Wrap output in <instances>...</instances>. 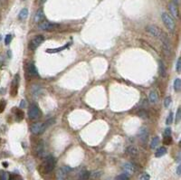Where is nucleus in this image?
Listing matches in <instances>:
<instances>
[{
    "label": "nucleus",
    "mask_w": 181,
    "mask_h": 180,
    "mask_svg": "<svg viewBox=\"0 0 181 180\" xmlns=\"http://www.w3.org/2000/svg\"><path fill=\"white\" fill-rule=\"evenodd\" d=\"M55 165H56L55 158L50 155V156H47L45 157V159L44 160V162H43V164L41 165V169H42L43 173L49 174L54 170V168L55 167Z\"/></svg>",
    "instance_id": "obj_1"
},
{
    "label": "nucleus",
    "mask_w": 181,
    "mask_h": 180,
    "mask_svg": "<svg viewBox=\"0 0 181 180\" xmlns=\"http://www.w3.org/2000/svg\"><path fill=\"white\" fill-rule=\"evenodd\" d=\"M41 111L40 108L38 107V105L35 103H32L29 107L28 110V117L32 120H38L41 117Z\"/></svg>",
    "instance_id": "obj_2"
},
{
    "label": "nucleus",
    "mask_w": 181,
    "mask_h": 180,
    "mask_svg": "<svg viewBox=\"0 0 181 180\" xmlns=\"http://www.w3.org/2000/svg\"><path fill=\"white\" fill-rule=\"evenodd\" d=\"M161 18H162V21H163L165 26H166L169 31H174L175 26H176L174 19H173L171 16H170L168 13H162Z\"/></svg>",
    "instance_id": "obj_3"
},
{
    "label": "nucleus",
    "mask_w": 181,
    "mask_h": 180,
    "mask_svg": "<svg viewBox=\"0 0 181 180\" xmlns=\"http://www.w3.org/2000/svg\"><path fill=\"white\" fill-rule=\"evenodd\" d=\"M45 41V37L43 35H36L35 36V38H33L29 43V45H28V48L31 50V51H35L40 45L43 42Z\"/></svg>",
    "instance_id": "obj_4"
},
{
    "label": "nucleus",
    "mask_w": 181,
    "mask_h": 180,
    "mask_svg": "<svg viewBox=\"0 0 181 180\" xmlns=\"http://www.w3.org/2000/svg\"><path fill=\"white\" fill-rule=\"evenodd\" d=\"M58 27H59L58 24L51 23V22H48V21H43V22L39 23L38 25V28L43 31H55Z\"/></svg>",
    "instance_id": "obj_5"
},
{
    "label": "nucleus",
    "mask_w": 181,
    "mask_h": 180,
    "mask_svg": "<svg viewBox=\"0 0 181 180\" xmlns=\"http://www.w3.org/2000/svg\"><path fill=\"white\" fill-rule=\"evenodd\" d=\"M146 30H147L148 33H150V34L151 35H153L154 37L161 38L162 35H164L163 32H162L160 29H159L158 26H152V25L148 26L147 28H146Z\"/></svg>",
    "instance_id": "obj_6"
},
{
    "label": "nucleus",
    "mask_w": 181,
    "mask_h": 180,
    "mask_svg": "<svg viewBox=\"0 0 181 180\" xmlns=\"http://www.w3.org/2000/svg\"><path fill=\"white\" fill-rule=\"evenodd\" d=\"M19 81H20V77L19 74H16L11 83V89H10V94L12 97L16 96V94L18 92V87H19Z\"/></svg>",
    "instance_id": "obj_7"
},
{
    "label": "nucleus",
    "mask_w": 181,
    "mask_h": 180,
    "mask_svg": "<svg viewBox=\"0 0 181 180\" xmlns=\"http://www.w3.org/2000/svg\"><path fill=\"white\" fill-rule=\"evenodd\" d=\"M45 130V128L44 126V123L37 122L31 126V132L34 135H40L42 133H44Z\"/></svg>",
    "instance_id": "obj_8"
},
{
    "label": "nucleus",
    "mask_w": 181,
    "mask_h": 180,
    "mask_svg": "<svg viewBox=\"0 0 181 180\" xmlns=\"http://www.w3.org/2000/svg\"><path fill=\"white\" fill-rule=\"evenodd\" d=\"M161 41H162V44H163V50L165 52V54L167 55H171V45H170V43L167 37V35L164 34L162 35V37L160 38Z\"/></svg>",
    "instance_id": "obj_9"
},
{
    "label": "nucleus",
    "mask_w": 181,
    "mask_h": 180,
    "mask_svg": "<svg viewBox=\"0 0 181 180\" xmlns=\"http://www.w3.org/2000/svg\"><path fill=\"white\" fill-rule=\"evenodd\" d=\"M71 171V168L69 167H62L56 174V179L57 180H65L67 174Z\"/></svg>",
    "instance_id": "obj_10"
},
{
    "label": "nucleus",
    "mask_w": 181,
    "mask_h": 180,
    "mask_svg": "<svg viewBox=\"0 0 181 180\" xmlns=\"http://www.w3.org/2000/svg\"><path fill=\"white\" fill-rule=\"evenodd\" d=\"M26 73L30 76V77H37L38 74V71L35 67V65L34 64L33 62H30L27 64L26 67Z\"/></svg>",
    "instance_id": "obj_11"
},
{
    "label": "nucleus",
    "mask_w": 181,
    "mask_h": 180,
    "mask_svg": "<svg viewBox=\"0 0 181 180\" xmlns=\"http://www.w3.org/2000/svg\"><path fill=\"white\" fill-rule=\"evenodd\" d=\"M135 165L133 163H126L124 166H123V170H124V173L128 174V175H131L135 172Z\"/></svg>",
    "instance_id": "obj_12"
},
{
    "label": "nucleus",
    "mask_w": 181,
    "mask_h": 180,
    "mask_svg": "<svg viewBox=\"0 0 181 180\" xmlns=\"http://www.w3.org/2000/svg\"><path fill=\"white\" fill-rule=\"evenodd\" d=\"M148 130L145 128V127H142V128H141V130L139 131V137H140L141 140L142 142H146L147 140H148Z\"/></svg>",
    "instance_id": "obj_13"
},
{
    "label": "nucleus",
    "mask_w": 181,
    "mask_h": 180,
    "mask_svg": "<svg viewBox=\"0 0 181 180\" xmlns=\"http://www.w3.org/2000/svg\"><path fill=\"white\" fill-rule=\"evenodd\" d=\"M127 153L131 157H135L139 155V150H138V149L135 146H130V147H128V149H127Z\"/></svg>",
    "instance_id": "obj_14"
},
{
    "label": "nucleus",
    "mask_w": 181,
    "mask_h": 180,
    "mask_svg": "<svg viewBox=\"0 0 181 180\" xmlns=\"http://www.w3.org/2000/svg\"><path fill=\"white\" fill-rule=\"evenodd\" d=\"M45 18V14L43 12L42 9H39L38 11L35 13V22L36 23H41L43 22V20Z\"/></svg>",
    "instance_id": "obj_15"
},
{
    "label": "nucleus",
    "mask_w": 181,
    "mask_h": 180,
    "mask_svg": "<svg viewBox=\"0 0 181 180\" xmlns=\"http://www.w3.org/2000/svg\"><path fill=\"white\" fill-rule=\"evenodd\" d=\"M70 44H67L65 45H63L62 47H59V48H54V49H47L46 50V52H48V54H56V52H59L61 51H63L65 49H66L67 47H69Z\"/></svg>",
    "instance_id": "obj_16"
},
{
    "label": "nucleus",
    "mask_w": 181,
    "mask_h": 180,
    "mask_svg": "<svg viewBox=\"0 0 181 180\" xmlns=\"http://www.w3.org/2000/svg\"><path fill=\"white\" fill-rule=\"evenodd\" d=\"M158 92L156 91H151L150 92V95H148V100H150V101L152 103H156L158 101Z\"/></svg>",
    "instance_id": "obj_17"
},
{
    "label": "nucleus",
    "mask_w": 181,
    "mask_h": 180,
    "mask_svg": "<svg viewBox=\"0 0 181 180\" xmlns=\"http://www.w3.org/2000/svg\"><path fill=\"white\" fill-rule=\"evenodd\" d=\"M169 10L170 12H171L172 16L176 18L178 17V11H177V6L174 4V3H171L169 4Z\"/></svg>",
    "instance_id": "obj_18"
},
{
    "label": "nucleus",
    "mask_w": 181,
    "mask_h": 180,
    "mask_svg": "<svg viewBox=\"0 0 181 180\" xmlns=\"http://www.w3.org/2000/svg\"><path fill=\"white\" fill-rule=\"evenodd\" d=\"M159 74H160L162 77H166L167 75V70H166V66L163 63L162 61L159 62Z\"/></svg>",
    "instance_id": "obj_19"
},
{
    "label": "nucleus",
    "mask_w": 181,
    "mask_h": 180,
    "mask_svg": "<svg viewBox=\"0 0 181 180\" xmlns=\"http://www.w3.org/2000/svg\"><path fill=\"white\" fill-rule=\"evenodd\" d=\"M27 16H28V9L27 8H23L20 11L19 15H18V18L20 20H25V19L27 18Z\"/></svg>",
    "instance_id": "obj_20"
},
{
    "label": "nucleus",
    "mask_w": 181,
    "mask_h": 180,
    "mask_svg": "<svg viewBox=\"0 0 181 180\" xmlns=\"http://www.w3.org/2000/svg\"><path fill=\"white\" fill-rule=\"evenodd\" d=\"M166 153H167V149H166V147H159V149L156 151L155 156H156L157 157H163L164 155H166Z\"/></svg>",
    "instance_id": "obj_21"
},
{
    "label": "nucleus",
    "mask_w": 181,
    "mask_h": 180,
    "mask_svg": "<svg viewBox=\"0 0 181 180\" xmlns=\"http://www.w3.org/2000/svg\"><path fill=\"white\" fill-rule=\"evenodd\" d=\"M24 119V111L22 110L16 109V120L17 121H20Z\"/></svg>",
    "instance_id": "obj_22"
},
{
    "label": "nucleus",
    "mask_w": 181,
    "mask_h": 180,
    "mask_svg": "<svg viewBox=\"0 0 181 180\" xmlns=\"http://www.w3.org/2000/svg\"><path fill=\"white\" fill-rule=\"evenodd\" d=\"M90 176H91L90 172H88L87 170H83L80 174V180H88Z\"/></svg>",
    "instance_id": "obj_23"
},
{
    "label": "nucleus",
    "mask_w": 181,
    "mask_h": 180,
    "mask_svg": "<svg viewBox=\"0 0 181 180\" xmlns=\"http://www.w3.org/2000/svg\"><path fill=\"white\" fill-rule=\"evenodd\" d=\"M181 88V81L180 79H176L174 81V90L176 91H179Z\"/></svg>",
    "instance_id": "obj_24"
},
{
    "label": "nucleus",
    "mask_w": 181,
    "mask_h": 180,
    "mask_svg": "<svg viewBox=\"0 0 181 180\" xmlns=\"http://www.w3.org/2000/svg\"><path fill=\"white\" fill-rule=\"evenodd\" d=\"M158 143H159V137H155L154 139L152 140V141H151L150 147H151L152 150L155 149V147H157V146L158 145Z\"/></svg>",
    "instance_id": "obj_25"
},
{
    "label": "nucleus",
    "mask_w": 181,
    "mask_h": 180,
    "mask_svg": "<svg viewBox=\"0 0 181 180\" xmlns=\"http://www.w3.org/2000/svg\"><path fill=\"white\" fill-rule=\"evenodd\" d=\"M36 154L38 156H42L43 154H44V145L43 144H40L37 146L36 147Z\"/></svg>",
    "instance_id": "obj_26"
},
{
    "label": "nucleus",
    "mask_w": 181,
    "mask_h": 180,
    "mask_svg": "<svg viewBox=\"0 0 181 180\" xmlns=\"http://www.w3.org/2000/svg\"><path fill=\"white\" fill-rule=\"evenodd\" d=\"M8 180H24V179L22 178V176H19V175L12 174V175H9Z\"/></svg>",
    "instance_id": "obj_27"
},
{
    "label": "nucleus",
    "mask_w": 181,
    "mask_h": 180,
    "mask_svg": "<svg viewBox=\"0 0 181 180\" xmlns=\"http://www.w3.org/2000/svg\"><path fill=\"white\" fill-rule=\"evenodd\" d=\"M9 174L6 171H0V180H8Z\"/></svg>",
    "instance_id": "obj_28"
},
{
    "label": "nucleus",
    "mask_w": 181,
    "mask_h": 180,
    "mask_svg": "<svg viewBox=\"0 0 181 180\" xmlns=\"http://www.w3.org/2000/svg\"><path fill=\"white\" fill-rule=\"evenodd\" d=\"M171 143H172V137H171V136L164 137V140H163V144L164 145H170Z\"/></svg>",
    "instance_id": "obj_29"
},
{
    "label": "nucleus",
    "mask_w": 181,
    "mask_h": 180,
    "mask_svg": "<svg viewBox=\"0 0 181 180\" xmlns=\"http://www.w3.org/2000/svg\"><path fill=\"white\" fill-rule=\"evenodd\" d=\"M117 179H118V180H130V176H129V175L126 174V173H122V174H121L118 176V178H117Z\"/></svg>",
    "instance_id": "obj_30"
},
{
    "label": "nucleus",
    "mask_w": 181,
    "mask_h": 180,
    "mask_svg": "<svg viewBox=\"0 0 181 180\" xmlns=\"http://www.w3.org/2000/svg\"><path fill=\"white\" fill-rule=\"evenodd\" d=\"M172 122H173V112H170L169 115H168V117L167 118L166 123H167V125H170Z\"/></svg>",
    "instance_id": "obj_31"
},
{
    "label": "nucleus",
    "mask_w": 181,
    "mask_h": 180,
    "mask_svg": "<svg viewBox=\"0 0 181 180\" xmlns=\"http://www.w3.org/2000/svg\"><path fill=\"white\" fill-rule=\"evenodd\" d=\"M150 176L148 175V173H142L140 176L139 180H150Z\"/></svg>",
    "instance_id": "obj_32"
},
{
    "label": "nucleus",
    "mask_w": 181,
    "mask_h": 180,
    "mask_svg": "<svg viewBox=\"0 0 181 180\" xmlns=\"http://www.w3.org/2000/svg\"><path fill=\"white\" fill-rule=\"evenodd\" d=\"M139 116H140V117H141V118H143V119H146V118L148 117V112L145 110H141V111H139Z\"/></svg>",
    "instance_id": "obj_33"
},
{
    "label": "nucleus",
    "mask_w": 181,
    "mask_h": 180,
    "mask_svg": "<svg viewBox=\"0 0 181 180\" xmlns=\"http://www.w3.org/2000/svg\"><path fill=\"white\" fill-rule=\"evenodd\" d=\"M6 106V101H0V113H2L5 111Z\"/></svg>",
    "instance_id": "obj_34"
},
{
    "label": "nucleus",
    "mask_w": 181,
    "mask_h": 180,
    "mask_svg": "<svg viewBox=\"0 0 181 180\" xmlns=\"http://www.w3.org/2000/svg\"><path fill=\"white\" fill-rule=\"evenodd\" d=\"M170 103H171V98L170 97H167L164 101V106L165 108H168L170 106Z\"/></svg>",
    "instance_id": "obj_35"
},
{
    "label": "nucleus",
    "mask_w": 181,
    "mask_h": 180,
    "mask_svg": "<svg viewBox=\"0 0 181 180\" xmlns=\"http://www.w3.org/2000/svg\"><path fill=\"white\" fill-rule=\"evenodd\" d=\"M12 35H7L6 36V38H5V44L6 45H8L10 43H11V41H12Z\"/></svg>",
    "instance_id": "obj_36"
},
{
    "label": "nucleus",
    "mask_w": 181,
    "mask_h": 180,
    "mask_svg": "<svg viewBox=\"0 0 181 180\" xmlns=\"http://www.w3.org/2000/svg\"><path fill=\"white\" fill-rule=\"evenodd\" d=\"M180 69H181V60H180V58L177 60V65H176V70H177V72L179 73L180 72Z\"/></svg>",
    "instance_id": "obj_37"
},
{
    "label": "nucleus",
    "mask_w": 181,
    "mask_h": 180,
    "mask_svg": "<svg viewBox=\"0 0 181 180\" xmlns=\"http://www.w3.org/2000/svg\"><path fill=\"white\" fill-rule=\"evenodd\" d=\"M164 136L165 137H169L171 136V129L170 128H167L164 131Z\"/></svg>",
    "instance_id": "obj_38"
},
{
    "label": "nucleus",
    "mask_w": 181,
    "mask_h": 180,
    "mask_svg": "<svg viewBox=\"0 0 181 180\" xmlns=\"http://www.w3.org/2000/svg\"><path fill=\"white\" fill-rule=\"evenodd\" d=\"M179 120H180V109L177 110V115H176V121L178 122Z\"/></svg>",
    "instance_id": "obj_39"
},
{
    "label": "nucleus",
    "mask_w": 181,
    "mask_h": 180,
    "mask_svg": "<svg viewBox=\"0 0 181 180\" xmlns=\"http://www.w3.org/2000/svg\"><path fill=\"white\" fill-rule=\"evenodd\" d=\"M20 107H21V108H25V107H26V101H21V103H20Z\"/></svg>",
    "instance_id": "obj_40"
},
{
    "label": "nucleus",
    "mask_w": 181,
    "mask_h": 180,
    "mask_svg": "<svg viewBox=\"0 0 181 180\" xmlns=\"http://www.w3.org/2000/svg\"><path fill=\"white\" fill-rule=\"evenodd\" d=\"M180 167H180V166H178V167H177V175H178V176H180Z\"/></svg>",
    "instance_id": "obj_41"
},
{
    "label": "nucleus",
    "mask_w": 181,
    "mask_h": 180,
    "mask_svg": "<svg viewBox=\"0 0 181 180\" xmlns=\"http://www.w3.org/2000/svg\"><path fill=\"white\" fill-rule=\"evenodd\" d=\"M92 176L93 177H97V176H100V173H93Z\"/></svg>",
    "instance_id": "obj_42"
},
{
    "label": "nucleus",
    "mask_w": 181,
    "mask_h": 180,
    "mask_svg": "<svg viewBox=\"0 0 181 180\" xmlns=\"http://www.w3.org/2000/svg\"><path fill=\"white\" fill-rule=\"evenodd\" d=\"M174 1V4L175 5H177V4H179L180 3V0H173Z\"/></svg>",
    "instance_id": "obj_43"
},
{
    "label": "nucleus",
    "mask_w": 181,
    "mask_h": 180,
    "mask_svg": "<svg viewBox=\"0 0 181 180\" xmlns=\"http://www.w3.org/2000/svg\"><path fill=\"white\" fill-rule=\"evenodd\" d=\"M45 1V0H42V3H44Z\"/></svg>",
    "instance_id": "obj_44"
},
{
    "label": "nucleus",
    "mask_w": 181,
    "mask_h": 180,
    "mask_svg": "<svg viewBox=\"0 0 181 180\" xmlns=\"http://www.w3.org/2000/svg\"><path fill=\"white\" fill-rule=\"evenodd\" d=\"M1 39H2V36H1V35H0V41H1Z\"/></svg>",
    "instance_id": "obj_45"
},
{
    "label": "nucleus",
    "mask_w": 181,
    "mask_h": 180,
    "mask_svg": "<svg viewBox=\"0 0 181 180\" xmlns=\"http://www.w3.org/2000/svg\"><path fill=\"white\" fill-rule=\"evenodd\" d=\"M115 180H118V179H115Z\"/></svg>",
    "instance_id": "obj_46"
}]
</instances>
